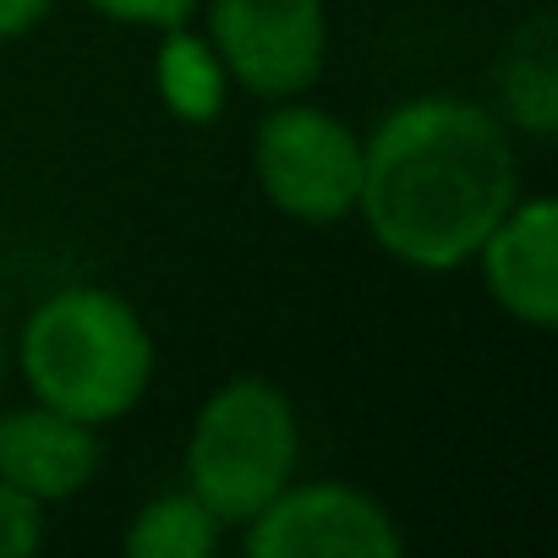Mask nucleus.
Listing matches in <instances>:
<instances>
[{"instance_id":"13","label":"nucleus","mask_w":558,"mask_h":558,"mask_svg":"<svg viewBox=\"0 0 558 558\" xmlns=\"http://www.w3.org/2000/svg\"><path fill=\"white\" fill-rule=\"evenodd\" d=\"M83 7L105 23H121V28H148V34H165V28H181V23H197L203 0H83Z\"/></svg>"},{"instance_id":"12","label":"nucleus","mask_w":558,"mask_h":558,"mask_svg":"<svg viewBox=\"0 0 558 558\" xmlns=\"http://www.w3.org/2000/svg\"><path fill=\"white\" fill-rule=\"evenodd\" d=\"M50 542V514L23 487L0 482V558H34Z\"/></svg>"},{"instance_id":"3","label":"nucleus","mask_w":558,"mask_h":558,"mask_svg":"<svg viewBox=\"0 0 558 558\" xmlns=\"http://www.w3.org/2000/svg\"><path fill=\"white\" fill-rule=\"evenodd\" d=\"M302 471V416L296 400L263 373L225 378L192 416L181 444V487L203 509L241 531L279 487Z\"/></svg>"},{"instance_id":"10","label":"nucleus","mask_w":558,"mask_h":558,"mask_svg":"<svg viewBox=\"0 0 558 558\" xmlns=\"http://www.w3.org/2000/svg\"><path fill=\"white\" fill-rule=\"evenodd\" d=\"M154 94L181 126H214L230 105V72L197 23L165 28L154 45Z\"/></svg>"},{"instance_id":"14","label":"nucleus","mask_w":558,"mask_h":558,"mask_svg":"<svg viewBox=\"0 0 558 558\" xmlns=\"http://www.w3.org/2000/svg\"><path fill=\"white\" fill-rule=\"evenodd\" d=\"M61 0H0V45H17L28 39Z\"/></svg>"},{"instance_id":"6","label":"nucleus","mask_w":558,"mask_h":558,"mask_svg":"<svg viewBox=\"0 0 558 558\" xmlns=\"http://www.w3.org/2000/svg\"><path fill=\"white\" fill-rule=\"evenodd\" d=\"M246 558H405V531L356 482H286L241 531Z\"/></svg>"},{"instance_id":"2","label":"nucleus","mask_w":558,"mask_h":558,"mask_svg":"<svg viewBox=\"0 0 558 558\" xmlns=\"http://www.w3.org/2000/svg\"><path fill=\"white\" fill-rule=\"evenodd\" d=\"M28 395L88 427L126 422L159 373V345L132 296L110 286H61L17 329Z\"/></svg>"},{"instance_id":"11","label":"nucleus","mask_w":558,"mask_h":558,"mask_svg":"<svg viewBox=\"0 0 558 558\" xmlns=\"http://www.w3.org/2000/svg\"><path fill=\"white\" fill-rule=\"evenodd\" d=\"M225 536L230 531L203 509V498H192L186 487H170L132 509L121 531V553L126 558H214Z\"/></svg>"},{"instance_id":"5","label":"nucleus","mask_w":558,"mask_h":558,"mask_svg":"<svg viewBox=\"0 0 558 558\" xmlns=\"http://www.w3.org/2000/svg\"><path fill=\"white\" fill-rule=\"evenodd\" d=\"M197 17L230 72V88L257 105L313 94L329 72V0H203Z\"/></svg>"},{"instance_id":"8","label":"nucleus","mask_w":558,"mask_h":558,"mask_svg":"<svg viewBox=\"0 0 558 558\" xmlns=\"http://www.w3.org/2000/svg\"><path fill=\"white\" fill-rule=\"evenodd\" d=\"M99 465H105L99 427L61 416L39 400H28L17 411H0V482L23 487L45 509L88 493Z\"/></svg>"},{"instance_id":"7","label":"nucleus","mask_w":558,"mask_h":558,"mask_svg":"<svg viewBox=\"0 0 558 558\" xmlns=\"http://www.w3.org/2000/svg\"><path fill=\"white\" fill-rule=\"evenodd\" d=\"M471 263L482 274L487 302L509 324L547 335L558 324V197L520 192L482 235Z\"/></svg>"},{"instance_id":"4","label":"nucleus","mask_w":558,"mask_h":558,"mask_svg":"<svg viewBox=\"0 0 558 558\" xmlns=\"http://www.w3.org/2000/svg\"><path fill=\"white\" fill-rule=\"evenodd\" d=\"M252 181L291 225H345L362 197V132L307 94L263 105L252 126Z\"/></svg>"},{"instance_id":"15","label":"nucleus","mask_w":558,"mask_h":558,"mask_svg":"<svg viewBox=\"0 0 558 558\" xmlns=\"http://www.w3.org/2000/svg\"><path fill=\"white\" fill-rule=\"evenodd\" d=\"M7 362H12V345H7V324H0V384H7Z\"/></svg>"},{"instance_id":"9","label":"nucleus","mask_w":558,"mask_h":558,"mask_svg":"<svg viewBox=\"0 0 558 558\" xmlns=\"http://www.w3.org/2000/svg\"><path fill=\"white\" fill-rule=\"evenodd\" d=\"M498 116L514 137L547 143L558 132V45H553V12H531L509 28L504 56L493 66Z\"/></svg>"},{"instance_id":"1","label":"nucleus","mask_w":558,"mask_h":558,"mask_svg":"<svg viewBox=\"0 0 558 558\" xmlns=\"http://www.w3.org/2000/svg\"><path fill=\"white\" fill-rule=\"evenodd\" d=\"M520 192L514 132L482 99L416 94L362 132L356 219L411 274L471 268L482 235Z\"/></svg>"}]
</instances>
